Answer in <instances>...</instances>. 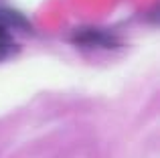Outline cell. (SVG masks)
Wrapping results in <instances>:
<instances>
[{"instance_id": "7a4b0ae2", "label": "cell", "mask_w": 160, "mask_h": 158, "mask_svg": "<svg viewBox=\"0 0 160 158\" xmlns=\"http://www.w3.org/2000/svg\"><path fill=\"white\" fill-rule=\"evenodd\" d=\"M0 28H6V31H22V32H31L32 24L31 20L24 14H20L18 10H12V8H0Z\"/></svg>"}, {"instance_id": "3957f363", "label": "cell", "mask_w": 160, "mask_h": 158, "mask_svg": "<svg viewBox=\"0 0 160 158\" xmlns=\"http://www.w3.org/2000/svg\"><path fill=\"white\" fill-rule=\"evenodd\" d=\"M14 53H18V45H16L12 32L6 28H0V61L10 59Z\"/></svg>"}, {"instance_id": "6da1fadb", "label": "cell", "mask_w": 160, "mask_h": 158, "mask_svg": "<svg viewBox=\"0 0 160 158\" xmlns=\"http://www.w3.org/2000/svg\"><path fill=\"white\" fill-rule=\"evenodd\" d=\"M71 43L81 49H113L120 45L118 37L106 28H95V27H81L75 28L71 35Z\"/></svg>"}]
</instances>
